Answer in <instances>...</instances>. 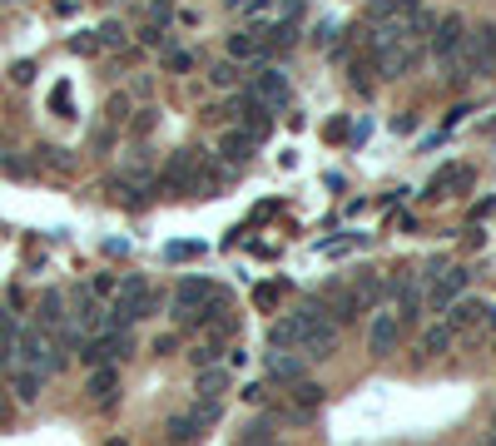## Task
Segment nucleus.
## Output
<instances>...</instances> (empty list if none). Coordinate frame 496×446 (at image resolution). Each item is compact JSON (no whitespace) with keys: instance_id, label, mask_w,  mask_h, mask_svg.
Masks as SVG:
<instances>
[{"instance_id":"obj_1","label":"nucleus","mask_w":496,"mask_h":446,"mask_svg":"<svg viewBox=\"0 0 496 446\" xmlns=\"http://www.w3.org/2000/svg\"><path fill=\"white\" fill-rule=\"evenodd\" d=\"M65 362H70V352H60V347L50 342V333H40L35 322H30V327L20 322V337H15V367H30V372H40V377H55Z\"/></svg>"},{"instance_id":"obj_2","label":"nucleus","mask_w":496,"mask_h":446,"mask_svg":"<svg viewBox=\"0 0 496 446\" xmlns=\"http://www.w3.org/2000/svg\"><path fill=\"white\" fill-rule=\"evenodd\" d=\"M219 297H229L223 288H213L209 278H184L179 283V293H174V322H189L204 303H219Z\"/></svg>"},{"instance_id":"obj_3","label":"nucleus","mask_w":496,"mask_h":446,"mask_svg":"<svg viewBox=\"0 0 496 446\" xmlns=\"http://www.w3.org/2000/svg\"><path fill=\"white\" fill-rule=\"evenodd\" d=\"M461 45H467V20L461 15H442L432 25V35H427V50H432L437 60H457Z\"/></svg>"},{"instance_id":"obj_4","label":"nucleus","mask_w":496,"mask_h":446,"mask_svg":"<svg viewBox=\"0 0 496 446\" xmlns=\"http://www.w3.org/2000/svg\"><path fill=\"white\" fill-rule=\"evenodd\" d=\"M248 95L263 99L268 110H278V104H288L293 85H288V74L278 70V65H259V70H253V80H248Z\"/></svg>"},{"instance_id":"obj_5","label":"nucleus","mask_w":496,"mask_h":446,"mask_svg":"<svg viewBox=\"0 0 496 446\" xmlns=\"http://www.w3.org/2000/svg\"><path fill=\"white\" fill-rule=\"evenodd\" d=\"M397 342H402V322H397V312L372 308V322H368V352H372V358H392Z\"/></svg>"},{"instance_id":"obj_6","label":"nucleus","mask_w":496,"mask_h":446,"mask_svg":"<svg viewBox=\"0 0 496 446\" xmlns=\"http://www.w3.org/2000/svg\"><path fill=\"white\" fill-rule=\"evenodd\" d=\"M70 327L80 337H99L105 333V303H99L95 293H89V288H74V312H70Z\"/></svg>"},{"instance_id":"obj_7","label":"nucleus","mask_w":496,"mask_h":446,"mask_svg":"<svg viewBox=\"0 0 496 446\" xmlns=\"http://www.w3.org/2000/svg\"><path fill=\"white\" fill-rule=\"evenodd\" d=\"M461 50H467V70L471 74H496V25H477Z\"/></svg>"},{"instance_id":"obj_8","label":"nucleus","mask_w":496,"mask_h":446,"mask_svg":"<svg viewBox=\"0 0 496 446\" xmlns=\"http://www.w3.org/2000/svg\"><path fill=\"white\" fill-rule=\"evenodd\" d=\"M467 278H471L467 268H446L442 278H432V283H427V293H422V303H427V308H432V312H446V308H452V303H457V293H461V288H467Z\"/></svg>"},{"instance_id":"obj_9","label":"nucleus","mask_w":496,"mask_h":446,"mask_svg":"<svg viewBox=\"0 0 496 446\" xmlns=\"http://www.w3.org/2000/svg\"><path fill=\"white\" fill-rule=\"evenodd\" d=\"M234 114H238V124H244V135H253V139H263L273 129V110L263 104V99H253L248 89L234 99Z\"/></svg>"},{"instance_id":"obj_10","label":"nucleus","mask_w":496,"mask_h":446,"mask_svg":"<svg viewBox=\"0 0 496 446\" xmlns=\"http://www.w3.org/2000/svg\"><path fill=\"white\" fill-rule=\"evenodd\" d=\"M471 184H477V169H471V164H446V169L432 173L427 198H452V194H461V188H471Z\"/></svg>"},{"instance_id":"obj_11","label":"nucleus","mask_w":496,"mask_h":446,"mask_svg":"<svg viewBox=\"0 0 496 446\" xmlns=\"http://www.w3.org/2000/svg\"><path fill=\"white\" fill-rule=\"evenodd\" d=\"M85 392H89V402H95V407H114V402H120V392H124V382H120V367H95L89 372V382H85Z\"/></svg>"},{"instance_id":"obj_12","label":"nucleus","mask_w":496,"mask_h":446,"mask_svg":"<svg viewBox=\"0 0 496 446\" xmlns=\"http://www.w3.org/2000/svg\"><path fill=\"white\" fill-rule=\"evenodd\" d=\"M65 322H70V312H65V293L60 288H45L35 303V327L40 333H60Z\"/></svg>"},{"instance_id":"obj_13","label":"nucleus","mask_w":496,"mask_h":446,"mask_svg":"<svg viewBox=\"0 0 496 446\" xmlns=\"http://www.w3.org/2000/svg\"><path fill=\"white\" fill-rule=\"evenodd\" d=\"M263 55H268V35H263V30H234V35H229V60L234 65L263 60Z\"/></svg>"},{"instance_id":"obj_14","label":"nucleus","mask_w":496,"mask_h":446,"mask_svg":"<svg viewBox=\"0 0 496 446\" xmlns=\"http://www.w3.org/2000/svg\"><path fill=\"white\" fill-rule=\"evenodd\" d=\"M298 342H303V308L288 312V318H278L268 327V347H273V352H293Z\"/></svg>"},{"instance_id":"obj_15","label":"nucleus","mask_w":496,"mask_h":446,"mask_svg":"<svg viewBox=\"0 0 496 446\" xmlns=\"http://www.w3.org/2000/svg\"><path fill=\"white\" fill-rule=\"evenodd\" d=\"M417 11V0H368V25H402Z\"/></svg>"},{"instance_id":"obj_16","label":"nucleus","mask_w":496,"mask_h":446,"mask_svg":"<svg viewBox=\"0 0 496 446\" xmlns=\"http://www.w3.org/2000/svg\"><path fill=\"white\" fill-rule=\"evenodd\" d=\"M486 303L482 297H457V308H452V322H446V327H452V333H467V327H482L486 322Z\"/></svg>"},{"instance_id":"obj_17","label":"nucleus","mask_w":496,"mask_h":446,"mask_svg":"<svg viewBox=\"0 0 496 446\" xmlns=\"http://www.w3.org/2000/svg\"><path fill=\"white\" fill-rule=\"evenodd\" d=\"M253 149H259V139L244 135V129H229V135L219 139V154L229 164H248V159H253Z\"/></svg>"},{"instance_id":"obj_18","label":"nucleus","mask_w":496,"mask_h":446,"mask_svg":"<svg viewBox=\"0 0 496 446\" xmlns=\"http://www.w3.org/2000/svg\"><path fill=\"white\" fill-rule=\"evenodd\" d=\"M40 387H45V377H40V372H30V367H11V392H15V402L35 407V402H40Z\"/></svg>"},{"instance_id":"obj_19","label":"nucleus","mask_w":496,"mask_h":446,"mask_svg":"<svg viewBox=\"0 0 496 446\" xmlns=\"http://www.w3.org/2000/svg\"><path fill=\"white\" fill-rule=\"evenodd\" d=\"M293 417H308V411H318L322 407V396H328V387H318V382H308V377H303V382H293Z\"/></svg>"},{"instance_id":"obj_20","label":"nucleus","mask_w":496,"mask_h":446,"mask_svg":"<svg viewBox=\"0 0 496 446\" xmlns=\"http://www.w3.org/2000/svg\"><path fill=\"white\" fill-rule=\"evenodd\" d=\"M194 392L204 396V402H223V392H229V372H223V367H204L194 377Z\"/></svg>"},{"instance_id":"obj_21","label":"nucleus","mask_w":496,"mask_h":446,"mask_svg":"<svg viewBox=\"0 0 496 446\" xmlns=\"http://www.w3.org/2000/svg\"><path fill=\"white\" fill-rule=\"evenodd\" d=\"M164 436H169V446H194L198 436H204V427H198L194 417H169V427H164Z\"/></svg>"},{"instance_id":"obj_22","label":"nucleus","mask_w":496,"mask_h":446,"mask_svg":"<svg viewBox=\"0 0 496 446\" xmlns=\"http://www.w3.org/2000/svg\"><path fill=\"white\" fill-rule=\"evenodd\" d=\"M268 377H273L278 387H293V382H303V362H298V358H288V352H273Z\"/></svg>"},{"instance_id":"obj_23","label":"nucleus","mask_w":496,"mask_h":446,"mask_svg":"<svg viewBox=\"0 0 496 446\" xmlns=\"http://www.w3.org/2000/svg\"><path fill=\"white\" fill-rule=\"evenodd\" d=\"M15 337H20L15 312H0V367H5V372L15 367Z\"/></svg>"},{"instance_id":"obj_24","label":"nucleus","mask_w":496,"mask_h":446,"mask_svg":"<svg viewBox=\"0 0 496 446\" xmlns=\"http://www.w3.org/2000/svg\"><path fill=\"white\" fill-rule=\"evenodd\" d=\"M353 293H358L362 308H377V303H383V278H377L372 268H362V273H358V283H353Z\"/></svg>"},{"instance_id":"obj_25","label":"nucleus","mask_w":496,"mask_h":446,"mask_svg":"<svg viewBox=\"0 0 496 446\" xmlns=\"http://www.w3.org/2000/svg\"><path fill=\"white\" fill-rule=\"evenodd\" d=\"M446 347H452V327H446V322H437V327L422 333V358H442Z\"/></svg>"},{"instance_id":"obj_26","label":"nucleus","mask_w":496,"mask_h":446,"mask_svg":"<svg viewBox=\"0 0 496 446\" xmlns=\"http://www.w3.org/2000/svg\"><path fill=\"white\" fill-rule=\"evenodd\" d=\"M238 74L244 70H238L234 60H219V65H209V85L213 89H238Z\"/></svg>"},{"instance_id":"obj_27","label":"nucleus","mask_w":496,"mask_h":446,"mask_svg":"<svg viewBox=\"0 0 496 446\" xmlns=\"http://www.w3.org/2000/svg\"><path fill=\"white\" fill-rule=\"evenodd\" d=\"M219 358H223L219 342H204V347H194V352H189V362H194L198 372H204V367H219Z\"/></svg>"},{"instance_id":"obj_28","label":"nucleus","mask_w":496,"mask_h":446,"mask_svg":"<svg viewBox=\"0 0 496 446\" xmlns=\"http://www.w3.org/2000/svg\"><path fill=\"white\" fill-rule=\"evenodd\" d=\"M189 417H194L198 427H213V421L223 417V402H204V396H198V402H194V411H189Z\"/></svg>"},{"instance_id":"obj_29","label":"nucleus","mask_w":496,"mask_h":446,"mask_svg":"<svg viewBox=\"0 0 496 446\" xmlns=\"http://www.w3.org/2000/svg\"><path fill=\"white\" fill-rule=\"evenodd\" d=\"M164 65H169L174 74H189L194 70V55H189V50H164Z\"/></svg>"},{"instance_id":"obj_30","label":"nucleus","mask_w":496,"mask_h":446,"mask_svg":"<svg viewBox=\"0 0 496 446\" xmlns=\"http://www.w3.org/2000/svg\"><path fill=\"white\" fill-rule=\"evenodd\" d=\"M139 40H144V45H154V50H174L169 30H159V25H144V30H139Z\"/></svg>"},{"instance_id":"obj_31","label":"nucleus","mask_w":496,"mask_h":446,"mask_svg":"<svg viewBox=\"0 0 496 446\" xmlns=\"http://www.w3.org/2000/svg\"><path fill=\"white\" fill-rule=\"evenodd\" d=\"M154 124H159V110H139V119H129V135L144 139L149 129H154Z\"/></svg>"},{"instance_id":"obj_32","label":"nucleus","mask_w":496,"mask_h":446,"mask_svg":"<svg viewBox=\"0 0 496 446\" xmlns=\"http://www.w3.org/2000/svg\"><path fill=\"white\" fill-rule=\"evenodd\" d=\"M169 20H174V5H169V0H149V25H159V30H164Z\"/></svg>"},{"instance_id":"obj_33","label":"nucleus","mask_w":496,"mask_h":446,"mask_svg":"<svg viewBox=\"0 0 496 446\" xmlns=\"http://www.w3.org/2000/svg\"><path fill=\"white\" fill-rule=\"evenodd\" d=\"M278 293H283V283H259V288H253V303H259V308H273Z\"/></svg>"},{"instance_id":"obj_34","label":"nucleus","mask_w":496,"mask_h":446,"mask_svg":"<svg viewBox=\"0 0 496 446\" xmlns=\"http://www.w3.org/2000/svg\"><path fill=\"white\" fill-rule=\"evenodd\" d=\"M194 253H204V248H198V243H169V248H164V258H174V263L194 258Z\"/></svg>"},{"instance_id":"obj_35","label":"nucleus","mask_w":496,"mask_h":446,"mask_svg":"<svg viewBox=\"0 0 496 446\" xmlns=\"http://www.w3.org/2000/svg\"><path fill=\"white\" fill-rule=\"evenodd\" d=\"M114 288H120V283H114L110 273H99L95 283H89V293H95V297H110V293H114Z\"/></svg>"},{"instance_id":"obj_36","label":"nucleus","mask_w":496,"mask_h":446,"mask_svg":"<svg viewBox=\"0 0 496 446\" xmlns=\"http://www.w3.org/2000/svg\"><path fill=\"white\" fill-rule=\"evenodd\" d=\"M70 50H74V55H95L99 40H95V35H74V40H70Z\"/></svg>"},{"instance_id":"obj_37","label":"nucleus","mask_w":496,"mask_h":446,"mask_svg":"<svg viewBox=\"0 0 496 446\" xmlns=\"http://www.w3.org/2000/svg\"><path fill=\"white\" fill-rule=\"evenodd\" d=\"M110 119H114V124L129 119V99H124V95H114V99H110Z\"/></svg>"},{"instance_id":"obj_38","label":"nucleus","mask_w":496,"mask_h":446,"mask_svg":"<svg viewBox=\"0 0 496 446\" xmlns=\"http://www.w3.org/2000/svg\"><path fill=\"white\" fill-rule=\"evenodd\" d=\"M99 45H124V30H120V25H105V30H99Z\"/></svg>"},{"instance_id":"obj_39","label":"nucleus","mask_w":496,"mask_h":446,"mask_svg":"<svg viewBox=\"0 0 496 446\" xmlns=\"http://www.w3.org/2000/svg\"><path fill=\"white\" fill-rule=\"evenodd\" d=\"M174 347H179V337H174V333H159V337H154V352H159V358H169Z\"/></svg>"},{"instance_id":"obj_40","label":"nucleus","mask_w":496,"mask_h":446,"mask_svg":"<svg viewBox=\"0 0 496 446\" xmlns=\"http://www.w3.org/2000/svg\"><path fill=\"white\" fill-rule=\"evenodd\" d=\"M333 35H337V25H333V20H322L318 30H313V40H318V45H333Z\"/></svg>"},{"instance_id":"obj_41","label":"nucleus","mask_w":496,"mask_h":446,"mask_svg":"<svg viewBox=\"0 0 496 446\" xmlns=\"http://www.w3.org/2000/svg\"><path fill=\"white\" fill-rule=\"evenodd\" d=\"M40 154H45V164H50V169H70V159H65L60 149H40Z\"/></svg>"},{"instance_id":"obj_42","label":"nucleus","mask_w":496,"mask_h":446,"mask_svg":"<svg viewBox=\"0 0 496 446\" xmlns=\"http://www.w3.org/2000/svg\"><path fill=\"white\" fill-rule=\"evenodd\" d=\"M50 104H55V110H70V85H55V95H50Z\"/></svg>"},{"instance_id":"obj_43","label":"nucleus","mask_w":496,"mask_h":446,"mask_svg":"<svg viewBox=\"0 0 496 446\" xmlns=\"http://www.w3.org/2000/svg\"><path fill=\"white\" fill-rule=\"evenodd\" d=\"M347 135H353V129H347V119H333V124H328V139H347Z\"/></svg>"},{"instance_id":"obj_44","label":"nucleus","mask_w":496,"mask_h":446,"mask_svg":"<svg viewBox=\"0 0 496 446\" xmlns=\"http://www.w3.org/2000/svg\"><path fill=\"white\" fill-rule=\"evenodd\" d=\"M397 135H407V129H417V114H402V119H392Z\"/></svg>"},{"instance_id":"obj_45","label":"nucleus","mask_w":496,"mask_h":446,"mask_svg":"<svg viewBox=\"0 0 496 446\" xmlns=\"http://www.w3.org/2000/svg\"><path fill=\"white\" fill-rule=\"evenodd\" d=\"M105 446H129V442H120V436H110V442H105Z\"/></svg>"},{"instance_id":"obj_46","label":"nucleus","mask_w":496,"mask_h":446,"mask_svg":"<svg viewBox=\"0 0 496 446\" xmlns=\"http://www.w3.org/2000/svg\"><path fill=\"white\" fill-rule=\"evenodd\" d=\"M486 446H496V432H492V436H486Z\"/></svg>"},{"instance_id":"obj_47","label":"nucleus","mask_w":496,"mask_h":446,"mask_svg":"<svg viewBox=\"0 0 496 446\" xmlns=\"http://www.w3.org/2000/svg\"><path fill=\"white\" fill-rule=\"evenodd\" d=\"M273 446H278V442H273Z\"/></svg>"}]
</instances>
